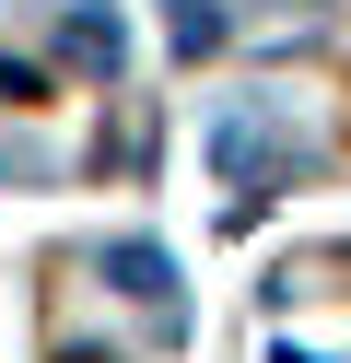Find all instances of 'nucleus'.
<instances>
[{
  "instance_id": "obj_5",
  "label": "nucleus",
  "mask_w": 351,
  "mask_h": 363,
  "mask_svg": "<svg viewBox=\"0 0 351 363\" xmlns=\"http://www.w3.org/2000/svg\"><path fill=\"white\" fill-rule=\"evenodd\" d=\"M23 94H35V71H23V59L0 48V106H23Z\"/></svg>"
},
{
  "instance_id": "obj_2",
  "label": "nucleus",
  "mask_w": 351,
  "mask_h": 363,
  "mask_svg": "<svg viewBox=\"0 0 351 363\" xmlns=\"http://www.w3.org/2000/svg\"><path fill=\"white\" fill-rule=\"evenodd\" d=\"M211 164H223V188H281V176H293V141H281V129L269 118H246V106H234V118L223 129H211Z\"/></svg>"
},
{
  "instance_id": "obj_6",
  "label": "nucleus",
  "mask_w": 351,
  "mask_h": 363,
  "mask_svg": "<svg viewBox=\"0 0 351 363\" xmlns=\"http://www.w3.org/2000/svg\"><path fill=\"white\" fill-rule=\"evenodd\" d=\"M70 363H106V352H70Z\"/></svg>"
},
{
  "instance_id": "obj_1",
  "label": "nucleus",
  "mask_w": 351,
  "mask_h": 363,
  "mask_svg": "<svg viewBox=\"0 0 351 363\" xmlns=\"http://www.w3.org/2000/svg\"><path fill=\"white\" fill-rule=\"evenodd\" d=\"M59 71H82V82H117V71H129L117 0H59Z\"/></svg>"
},
{
  "instance_id": "obj_4",
  "label": "nucleus",
  "mask_w": 351,
  "mask_h": 363,
  "mask_svg": "<svg viewBox=\"0 0 351 363\" xmlns=\"http://www.w3.org/2000/svg\"><path fill=\"white\" fill-rule=\"evenodd\" d=\"M176 48H187V59L223 48V0H176Z\"/></svg>"
},
{
  "instance_id": "obj_3",
  "label": "nucleus",
  "mask_w": 351,
  "mask_h": 363,
  "mask_svg": "<svg viewBox=\"0 0 351 363\" xmlns=\"http://www.w3.org/2000/svg\"><path fill=\"white\" fill-rule=\"evenodd\" d=\"M106 281L129 293V305H152V328H176V258H164V246H106Z\"/></svg>"
}]
</instances>
